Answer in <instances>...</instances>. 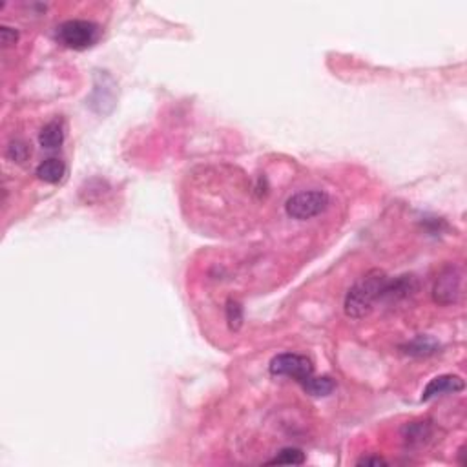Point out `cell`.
I'll return each mask as SVG.
<instances>
[{
    "label": "cell",
    "mask_w": 467,
    "mask_h": 467,
    "mask_svg": "<svg viewBox=\"0 0 467 467\" xmlns=\"http://www.w3.org/2000/svg\"><path fill=\"white\" fill-rule=\"evenodd\" d=\"M270 372L274 376L294 378L301 387H305L314 378V367L309 358L296 353L277 354L270 362Z\"/></svg>",
    "instance_id": "cell-3"
},
{
    "label": "cell",
    "mask_w": 467,
    "mask_h": 467,
    "mask_svg": "<svg viewBox=\"0 0 467 467\" xmlns=\"http://www.w3.org/2000/svg\"><path fill=\"white\" fill-rule=\"evenodd\" d=\"M466 387L463 380L456 374H442V376L433 378L426 386L422 393V402L436 398V396L449 395V393H460Z\"/></svg>",
    "instance_id": "cell-7"
},
{
    "label": "cell",
    "mask_w": 467,
    "mask_h": 467,
    "mask_svg": "<svg viewBox=\"0 0 467 467\" xmlns=\"http://www.w3.org/2000/svg\"><path fill=\"white\" fill-rule=\"evenodd\" d=\"M115 88L117 86H115L114 79L108 75V72H97L93 91H91L90 100H88L91 110L103 115L112 112V108H114L115 105V96H117Z\"/></svg>",
    "instance_id": "cell-6"
},
{
    "label": "cell",
    "mask_w": 467,
    "mask_h": 467,
    "mask_svg": "<svg viewBox=\"0 0 467 467\" xmlns=\"http://www.w3.org/2000/svg\"><path fill=\"white\" fill-rule=\"evenodd\" d=\"M39 143L46 150H55L64 143V124L60 119H53L39 133Z\"/></svg>",
    "instance_id": "cell-9"
},
{
    "label": "cell",
    "mask_w": 467,
    "mask_h": 467,
    "mask_svg": "<svg viewBox=\"0 0 467 467\" xmlns=\"http://www.w3.org/2000/svg\"><path fill=\"white\" fill-rule=\"evenodd\" d=\"M18 41V32L9 26L0 27V44L2 48H9V46L17 44Z\"/></svg>",
    "instance_id": "cell-15"
},
{
    "label": "cell",
    "mask_w": 467,
    "mask_h": 467,
    "mask_svg": "<svg viewBox=\"0 0 467 467\" xmlns=\"http://www.w3.org/2000/svg\"><path fill=\"white\" fill-rule=\"evenodd\" d=\"M329 206V195L322 190H309V192H298L292 197L287 199L285 210L292 219H310L325 212Z\"/></svg>",
    "instance_id": "cell-4"
},
{
    "label": "cell",
    "mask_w": 467,
    "mask_h": 467,
    "mask_svg": "<svg viewBox=\"0 0 467 467\" xmlns=\"http://www.w3.org/2000/svg\"><path fill=\"white\" fill-rule=\"evenodd\" d=\"M334 387H336V383L331 380V378L314 376L313 380H310L309 383L303 387V390L307 393V395L316 396V398H322V396L331 395L332 390H334Z\"/></svg>",
    "instance_id": "cell-10"
},
{
    "label": "cell",
    "mask_w": 467,
    "mask_h": 467,
    "mask_svg": "<svg viewBox=\"0 0 467 467\" xmlns=\"http://www.w3.org/2000/svg\"><path fill=\"white\" fill-rule=\"evenodd\" d=\"M386 460L380 459V456H365L358 462V466H386Z\"/></svg>",
    "instance_id": "cell-16"
},
{
    "label": "cell",
    "mask_w": 467,
    "mask_h": 467,
    "mask_svg": "<svg viewBox=\"0 0 467 467\" xmlns=\"http://www.w3.org/2000/svg\"><path fill=\"white\" fill-rule=\"evenodd\" d=\"M100 27L91 20L73 18L57 27V41L70 50H86L99 41Z\"/></svg>",
    "instance_id": "cell-2"
},
{
    "label": "cell",
    "mask_w": 467,
    "mask_h": 467,
    "mask_svg": "<svg viewBox=\"0 0 467 467\" xmlns=\"http://www.w3.org/2000/svg\"><path fill=\"white\" fill-rule=\"evenodd\" d=\"M227 322L230 331H239V327L243 325V309L236 300L227 301Z\"/></svg>",
    "instance_id": "cell-12"
},
{
    "label": "cell",
    "mask_w": 467,
    "mask_h": 467,
    "mask_svg": "<svg viewBox=\"0 0 467 467\" xmlns=\"http://www.w3.org/2000/svg\"><path fill=\"white\" fill-rule=\"evenodd\" d=\"M29 148H27V145L24 141H11L8 146V157L11 159V161H15V163H24L27 157H29Z\"/></svg>",
    "instance_id": "cell-14"
},
{
    "label": "cell",
    "mask_w": 467,
    "mask_h": 467,
    "mask_svg": "<svg viewBox=\"0 0 467 467\" xmlns=\"http://www.w3.org/2000/svg\"><path fill=\"white\" fill-rule=\"evenodd\" d=\"M389 277L381 270H371L369 274L354 283L345 296V314L354 320L369 316L378 301L383 300V292Z\"/></svg>",
    "instance_id": "cell-1"
},
{
    "label": "cell",
    "mask_w": 467,
    "mask_h": 467,
    "mask_svg": "<svg viewBox=\"0 0 467 467\" xmlns=\"http://www.w3.org/2000/svg\"><path fill=\"white\" fill-rule=\"evenodd\" d=\"M462 291V272L459 267H447L436 277L435 289H433V298L436 303L451 305L456 303Z\"/></svg>",
    "instance_id": "cell-5"
},
{
    "label": "cell",
    "mask_w": 467,
    "mask_h": 467,
    "mask_svg": "<svg viewBox=\"0 0 467 467\" xmlns=\"http://www.w3.org/2000/svg\"><path fill=\"white\" fill-rule=\"evenodd\" d=\"M303 462V451L296 449V447H285V449L279 451L272 460H268L267 463H270V466H274V463H279V466H301Z\"/></svg>",
    "instance_id": "cell-11"
},
{
    "label": "cell",
    "mask_w": 467,
    "mask_h": 467,
    "mask_svg": "<svg viewBox=\"0 0 467 467\" xmlns=\"http://www.w3.org/2000/svg\"><path fill=\"white\" fill-rule=\"evenodd\" d=\"M66 176V164L64 161L57 157L44 159L39 166H37V177L44 183H50V185H57V183L63 181V177Z\"/></svg>",
    "instance_id": "cell-8"
},
{
    "label": "cell",
    "mask_w": 467,
    "mask_h": 467,
    "mask_svg": "<svg viewBox=\"0 0 467 467\" xmlns=\"http://www.w3.org/2000/svg\"><path fill=\"white\" fill-rule=\"evenodd\" d=\"M407 353L409 354H416V356H427V354L436 353V343L433 340H427V338H416L413 343L407 345Z\"/></svg>",
    "instance_id": "cell-13"
}]
</instances>
